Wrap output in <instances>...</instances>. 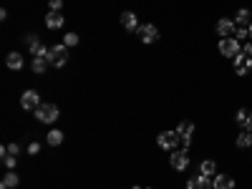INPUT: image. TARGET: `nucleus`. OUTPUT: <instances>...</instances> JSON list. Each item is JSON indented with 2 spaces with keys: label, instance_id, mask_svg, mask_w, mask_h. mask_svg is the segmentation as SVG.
<instances>
[{
  "label": "nucleus",
  "instance_id": "nucleus-6",
  "mask_svg": "<svg viewBox=\"0 0 252 189\" xmlns=\"http://www.w3.org/2000/svg\"><path fill=\"white\" fill-rule=\"evenodd\" d=\"M177 134L182 136V144H184V149H187V146L192 144V136H194V124L192 121H182L177 126Z\"/></svg>",
  "mask_w": 252,
  "mask_h": 189
},
{
  "label": "nucleus",
  "instance_id": "nucleus-4",
  "mask_svg": "<svg viewBox=\"0 0 252 189\" xmlns=\"http://www.w3.org/2000/svg\"><path fill=\"white\" fill-rule=\"evenodd\" d=\"M182 141V136L177 134V131H161L159 136H157V144L161 146V149H166V152H172V149H177V144Z\"/></svg>",
  "mask_w": 252,
  "mask_h": 189
},
{
  "label": "nucleus",
  "instance_id": "nucleus-7",
  "mask_svg": "<svg viewBox=\"0 0 252 189\" xmlns=\"http://www.w3.org/2000/svg\"><path fill=\"white\" fill-rule=\"evenodd\" d=\"M250 68H252V56H247V53L242 51V53L235 58V73H237V76H247Z\"/></svg>",
  "mask_w": 252,
  "mask_h": 189
},
{
  "label": "nucleus",
  "instance_id": "nucleus-30",
  "mask_svg": "<svg viewBox=\"0 0 252 189\" xmlns=\"http://www.w3.org/2000/svg\"><path fill=\"white\" fill-rule=\"evenodd\" d=\"M245 131H250L252 134V114L247 116V121H245Z\"/></svg>",
  "mask_w": 252,
  "mask_h": 189
},
{
  "label": "nucleus",
  "instance_id": "nucleus-16",
  "mask_svg": "<svg viewBox=\"0 0 252 189\" xmlns=\"http://www.w3.org/2000/svg\"><path fill=\"white\" fill-rule=\"evenodd\" d=\"M46 26H48L51 31L61 28V26H63V15H61V13H53V10H51V13L46 15Z\"/></svg>",
  "mask_w": 252,
  "mask_h": 189
},
{
  "label": "nucleus",
  "instance_id": "nucleus-26",
  "mask_svg": "<svg viewBox=\"0 0 252 189\" xmlns=\"http://www.w3.org/2000/svg\"><path fill=\"white\" fill-rule=\"evenodd\" d=\"M48 8H51L53 13H61V8H63V0H48Z\"/></svg>",
  "mask_w": 252,
  "mask_h": 189
},
{
  "label": "nucleus",
  "instance_id": "nucleus-35",
  "mask_svg": "<svg viewBox=\"0 0 252 189\" xmlns=\"http://www.w3.org/2000/svg\"><path fill=\"white\" fill-rule=\"evenodd\" d=\"M250 149H252V146H250Z\"/></svg>",
  "mask_w": 252,
  "mask_h": 189
},
{
  "label": "nucleus",
  "instance_id": "nucleus-12",
  "mask_svg": "<svg viewBox=\"0 0 252 189\" xmlns=\"http://www.w3.org/2000/svg\"><path fill=\"white\" fill-rule=\"evenodd\" d=\"M212 189H235V179L229 177V174H215Z\"/></svg>",
  "mask_w": 252,
  "mask_h": 189
},
{
  "label": "nucleus",
  "instance_id": "nucleus-28",
  "mask_svg": "<svg viewBox=\"0 0 252 189\" xmlns=\"http://www.w3.org/2000/svg\"><path fill=\"white\" fill-rule=\"evenodd\" d=\"M5 152H8V154H13V157H18V152H20V149H18V144H10V146H5Z\"/></svg>",
  "mask_w": 252,
  "mask_h": 189
},
{
  "label": "nucleus",
  "instance_id": "nucleus-3",
  "mask_svg": "<svg viewBox=\"0 0 252 189\" xmlns=\"http://www.w3.org/2000/svg\"><path fill=\"white\" fill-rule=\"evenodd\" d=\"M35 119L40 124H53L58 119V106L56 103H40V106L35 109Z\"/></svg>",
  "mask_w": 252,
  "mask_h": 189
},
{
  "label": "nucleus",
  "instance_id": "nucleus-14",
  "mask_svg": "<svg viewBox=\"0 0 252 189\" xmlns=\"http://www.w3.org/2000/svg\"><path fill=\"white\" fill-rule=\"evenodd\" d=\"M5 66H8L10 71H20V68H23V56H20V53H8Z\"/></svg>",
  "mask_w": 252,
  "mask_h": 189
},
{
  "label": "nucleus",
  "instance_id": "nucleus-18",
  "mask_svg": "<svg viewBox=\"0 0 252 189\" xmlns=\"http://www.w3.org/2000/svg\"><path fill=\"white\" fill-rule=\"evenodd\" d=\"M31 53H33V58H48L51 48H46L43 43H35V46H31Z\"/></svg>",
  "mask_w": 252,
  "mask_h": 189
},
{
  "label": "nucleus",
  "instance_id": "nucleus-9",
  "mask_svg": "<svg viewBox=\"0 0 252 189\" xmlns=\"http://www.w3.org/2000/svg\"><path fill=\"white\" fill-rule=\"evenodd\" d=\"M20 106H23L26 111H35L40 106V96L35 91H26L23 96H20Z\"/></svg>",
  "mask_w": 252,
  "mask_h": 189
},
{
  "label": "nucleus",
  "instance_id": "nucleus-24",
  "mask_svg": "<svg viewBox=\"0 0 252 189\" xmlns=\"http://www.w3.org/2000/svg\"><path fill=\"white\" fill-rule=\"evenodd\" d=\"M247 116H250V111H245V109H237V114H235V121L245 126V121H247Z\"/></svg>",
  "mask_w": 252,
  "mask_h": 189
},
{
  "label": "nucleus",
  "instance_id": "nucleus-10",
  "mask_svg": "<svg viewBox=\"0 0 252 189\" xmlns=\"http://www.w3.org/2000/svg\"><path fill=\"white\" fill-rule=\"evenodd\" d=\"M169 164H172V169H177V172H184L187 166H189V154H187V149H182V152H174V154H172V159H169Z\"/></svg>",
  "mask_w": 252,
  "mask_h": 189
},
{
  "label": "nucleus",
  "instance_id": "nucleus-25",
  "mask_svg": "<svg viewBox=\"0 0 252 189\" xmlns=\"http://www.w3.org/2000/svg\"><path fill=\"white\" fill-rule=\"evenodd\" d=\"M76 43H78V35H76V33H68L66 38H63V46H68V48L76 46Z\"/></svg>",
  "mask_w": 252,
  "mask_h": 189
},
{
  "label": "nucleus",
  "instance_id": "nucleus-33",
  "mask_svg": "<svg viewBox=\"0 0 252 189\" xmlns=\"http://www.w3.org/2000/svg\"><path fill=\"white\" fill-rule=\"evenodd\" d=\"M247 31H250V40H252V23H250V28H247Z\"/></svg>",
  "mask_w": 252,
  "mask_h": 189
},
{
  "label": "nucleus",
  "instance_id": "nucleus-8",
  "mask_svg": "<svg viewBox=\"0 0 252 189\" xmlns=\"http://www.w3.org/2000/svg\"><path fill=\"white\" fill-rule=\"evenodd\" d=\"M215 31H217L220 35H224V38H235V33H237V28H235V20H229V18H222V20H217Z\"/></svg>",
  "mask_w": 252,
  "mask_h": 189
},
{
  "label": "nucleus",
  "instance_id": "nucleus-27",
  "mask_svg": "<svg viewBox=\"0 0 252 189\" xmlns=\"http://www.w3.org/2000/svg\"><path fill=\"white\" fill-rule=\"evenodd\" d=\"M235 38H237V40H242V38H250V31H245V28H237Z\"/></svg>",
  "mask_w": 252,
  "mask_h": 189
},
{
  "label": "nucleus",
  "instance_id": "nucleus-21",
  "mask_svg": "<svg viewBox=\"0 0 252 189\" xmlns=\"http://www.w3.org/2000/svg\"><path fill=\"white\" fill-rule=\"evenodd\" d=\"M242 23H250V10L247 8H240L237 15H235V26H242Z\"/></svg>",
  "mask_w": 252,
  "mask_h": 189
},
{
  "label": "nucleus",
  "instance_id": "nucleus-22",
  "mask_svg": "<svg viewBox=\"0 0 252 189\" xmlns=\"http://www.w3.org/2000/svg\"><path fill=\"white\" fill-rule=\"evenodd\" d=\"M61 141H63V134H61L58 129H53V131H48V144H51V146H58Z\"/></svg>",
  "mask_w": 252,
  "mask_h": 189
},
{
  "label": "nucleus",
  "instance_id": "nucleus-29",
  "mask_svg": "<svg viewBox=\"0 0 252 189\" xmlns=\"http://www.w3.org/2000/svg\"><path fill=\"white\" fill-rule=\"evenodd\" d=\"M28 152H31V154H38V152H40V144H38V141L28 144Z\"/></svg>",
  "mask_w": 252,
  "mask_h": 189
},
{
  "label": "nucleus",
  "instance_id": "nucleus-13",
  "mask_svg": "<svg viewBox=\"0 0 252 189\" xmlns=\"http://www.w3.org/2000/svg\"><path fill=\"white\" fill-rule=\"evenodd\" d=\"M121 26H124L126 31H139V20H136V13H131V10L121 13Z\"/></svg>",
  "mask_w": 252,
  "mask_h": 189
},
{
  "label": "nucleus",
  "instance_id": "nucleus-23",
  "mask_svg": "<svg viewBox=\"0 0 252 189\" xmlns=\"http://www.w3.org/2000/svg\"><path fill=\"white\" fill-rule=\"evenodd\" d=\"M0 154H3V164L8 166V169H13V166H15V157L5 152V146H3V152H0Z\"/></svg>",
  "mask_w": 252,
  "mask_h": 189
},
{
  "label": "nucleus",
  "instance_id": "nucleus-17",
  "mask_svg": "<svg viewBox=\"0 0 252 189\" xmlns=\"http://www.w3.org/2000/svg\"><path fill=\"white\" fill-rule=\"evenodd\" d=\"M250 146H252V134L250 131L237 134V149H250Z\"/></svg>",
  "mask_w": 252,
  "mask_h": 189
},
{
  "label": "nucleus",
  "instance_id": "nucleus-32",
  "mask_svg": "<svg viewBox=\"0 0 252 189\" xmlns=\"http://www.w3.org/2000/svg\"><path fill=\"white\" fill-rule=\"evenodd\" d=\"M242 51H245V53H247V56H252V43H247V46H245V48H242Z\"/></svg>",
  "mask_w": 252,
  "mask_h": 189
},
{
  "label": "nucleus",
  "instance_id": "nucleus-15",
  "mask_svg": "<svg viewBox=\"0 0 252 189\" xmlns=\"http://www.w3.org/2000/svg\"><path fill=\"white\" fill-rule=\"evenodd\" d=\"M199 174H204V177H215V174H217V164H215L212 159H204V161L199 164Z\"/></svg>",
  "mask_w": 252,
  "mask_h": 189
},
{
  "label": "nucleus",
  "instance_id": "nucleus-31",
  "mask_svg": "<svg viewBox=\"0 0 252 189\" xmlns=\"http://www.w3.org/2000/svg\"><path fill=\"white\" fill-rule=\"evenodd\" d=\"M26 43H28V46H35L38 38H35V35H26Z\"/></svg>",
  "mask_w": 252,
  "mask_h": 189
},
{
  "label": "nucleus",
  "instance_id": "nucleus-2",
  "mask_svg": "<svg viewBox=\"0 0 252 189\" xmlns=\"http://www.w3.org/2000/svg\"><path fill=\"white\" fill-rule=\"evenodd\" d=\"M217 48H220V53L227 56V58H237V56L242 53V43H240L237 38H222Z\"/></svg>",
  "mask_w": 252,
  "mask_h": 189
},
{
  "label": "nucleus",
  "instance_id": "nucleus-11",
  "mask_svg": "<svg viewBox=\"0 0 252 189\" xmlns=\"http://www.w3.org/2000/svg\"><path fill=\"white\" fill-rule=\"evenodd\" d=\"M187 189H212V179L204 177V174H197L187 182Z\"/></svg>",
  "mask_w": 252,
  "mask_h": 189
},
{
  "label": "nucleus",
  "instance_id": "nucleus-1",
  "mask_svg": "<svg viewBox=\"0 0 252 189\" xmlns=\"http://www.w3.org/2000/svg\"><path fill=\"white\" fill-rule=\"evenodd\" d=\"M66 61H68V46L58 43V46L51 48V53H48V63H51L53 68H63V66H66Z\"/></svg>",
  "mask_w": 252,
  "mask_h": 189
},
{
  "label": "nucleus",
  "instance_id": "nucleus-5",
  "mask_svg": "<svg viewBox=\"0 0 252 189\" xmlns=\"http://www.w3.org/2000/svg\"><path fill=\"white\" fill-rule=\"evenodd\" d=\"M136 35L141 38V43H154V40L159 38V28L154 23H144V26H139Z\"/></svg>",
  "mask_w": 252,
  "mask_h": 189
},
{
  "label": "nucleus",
  "instance_id": "nucleus-20",
  "mask_svg": "<svg viewBox=\"0 0 252 189\" xmlns=\"http://www.w3.org/2000/svg\"><path fill=\"white\" fill-rule=\"evenodd\" d=\"M48 66H51L48 58H33V73H43Z\"/></svg>",
  "mask_w": 252,
  "mask_h": 189
},
{
  "label": "nucleus",
  "instance_id": "nucleus-34",
  "mask_svg": "<svg viewBox=\"0 0 252 189\" xmlns=\"http://www.w3.org/2000/svg\"><path fill=\"white\" fill-rule=\"evenodd\" d=\"M134 189H141V187H134Z\"/></svg>",
  "mask_w": 252,
  "mask_h": 189
},
{
  "label": "nucleus",
  "instance_id": "nucleus-19",
  "mask_svg": "<svg viewBox=\"0 0 252 189\" xmlns=\"http://www.w3.org/2000/svg\"><path fill=\"white\" fill-rule=\"evenodd\" d=\"M13 187H18V177H15V172H8V174L3 177V184H0V189H13Z\"/></svg>",
  "mask_w": 252,
  "mask_h": 189
}]
</instances>
